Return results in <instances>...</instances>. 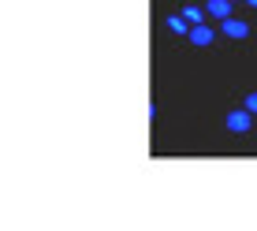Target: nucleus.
Returning <instances> with one entry per match:
<instances>
[{"label":"nucleus","instance_id":"5","mask_svg":"<svg viewBox=\"0 0 257 231\" xmlns=\"http://www.w3.org/2000/svg\"><path fill=\"white\" fill-rule=\"evenodd\" d=\"M168 30H172V34H179V38H183V34H190V23L183 19V15H172V19H168Z\"/></svg>","mask_w":257,"mask_h":231},{"label":"nucleus","instance_id":"1","mask_svg":"<svg viewBox=\"0 0 257 231\" xmlns=\"http://www.w3.org/2000/svg\"><path fill=\"white\" fill-rule=\"evenodd\" d=\"M250 123H253V116L246 112V108L227 112V131H231V135H246V131H250Z\"/></svg>","mask_w":257,"mask_h":231},{"label":"nucleus","instance_id":"9","mask_svg":"<svg viewBox=\"0 0 257 231\" xmlns=\"http://www.w3.org/2000/svg\"><path fill=\"white\" fill-rule=\"evenodd\" d=\"M231 4H235V0H231Z\"/></svg>","mask_w":257,"mask_h":231},{"label":"nucleus","instance_id":"6","mask_svg":"<svg viewBox=\"0 0 257 231\" xmlns=\"http://www.w3.org/2000/svg\"><path fill=\"white\" fill-rule=\"evenodd\" d=\"M183 19H187V23L194 26V23H201V19H205V12H201V8H183Z\"/></svg>","mask_w":257,"mask_h":231},{"label":"nucleus","instance_id":"3","mask_svg":"<svg viewBox=\"0 0 257 231\" xmlns=\"http://www.w3.org/2000/svg\"><path fill=\"white\" fill-rule=\"evenodd\" d=\"M220 30L227 34V38H235V41H242L246 34H250V23H242V19H231V15H227V19H220Z\"/></svg>","mask_w":257,"mask_h":231},{"label":"nucleus","instance_id":"7","mask_svg":"<svg viewBox=\"0 0 257 231\" xmlns=\"http://www.w3.org/2000/svg\"><path fill=\"white\" fill-rule=\"evenodd\" d=\"M246 112H250V116H257V93H250V97H246Z\"/></svg>","mask_w":257,"mask_h":231},{"label":"nucleus","instance_id":"4","mask_svg":"<svg viewBox=\"0 0 257 231\" xmlns=\"http://www.w3.org/2000/svg\"><path fill=\"white\" fill-rule=\"evenodd\" d=\"M205 15H209V19H227V15H231V0H209Z\"/></svg>","mask_w":257,"mask_h":231},{"label":"nucleus","instance_id":"2","mask_svg":"<svg viewBox=\"0 0 257 231\" xmlns=\"http://www.w3.org/2000/svg\"><path fill=\"white\" fill-rule=\"evenodd\" d=\"M187 38L194 41V45H201V49H205V45H212V41H216V30H212L209 23H194Z\"/></svg>","mask_w":257,"mask_h":231},{"label":"nucleus","instance_id":"8","mask_svg":"<svg viewBox=\"0 0 257 231\" xmlns=\"http://www.w3.org/2000/svg\"><path fill=\"white\" fill-rule=\"evenodd\" d=\"M246 4H250V8H257V0H246Z\"/></svg>","mask_w":257,"mask_h":231}]
</instances>
